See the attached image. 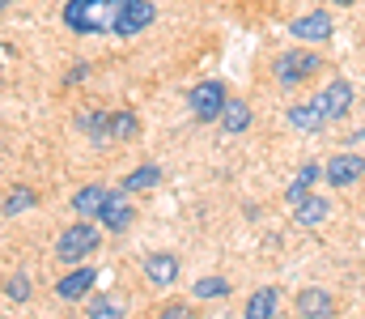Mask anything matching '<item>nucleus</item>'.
<instances>
[{
  "mask_svg": "<svg viewBox=\"0 0 365 319\" xmlns=\"http://www.w3.org/2000/svg\"><path fill=\"white\" fill-rule=\"evenodd\" d=\"M119 9H123V0H68L60 9V17L73 34H115Z\"/></svg>",
  "mask_w": 365,
  "mask_h": 319,
  "instance_id": "f257e3e1",
  "label": "nucleus"
},
{
  "mask_svg": "<svg viewBox=\"0 0 365 319\" xmlns=\"http://www.w3.org/2000/svg\"><path fill=\"white\" fill-rule=\"evenodd\" d=\"M102 221L98 217H81V221H73V226H64L60 230V238H56V260L60 264H86L93 251L102 247Z\"/></svg>",
  "mask_w": 365,
  "mask_h": 319,
  "instance_id": "f03ea898",
  "label": "nucleus"
},
{
  "mask_svg": "<svg viewBox=\"0 0 365 319\" xmlns=\"http://www.w3.org/2000/svg\"><path fill=\"white\" fill-rule=\"evenodd\" d=\"M225 103H230V90H225V81H217V77H204V81H195V86L187 90V111H191L195 123H217L221 111H225Z\"/></svg>",
  "mask_w": 365,
  "mask_h": 319,
  "instance_id": "7ed1b4c3",
  "label": "nucleus"
},
{
  "mask_svg": "<svg viewBox=\"0 0 365 319\" xmlns=\"http://www.w3.org/2000/svg\"><path fill=\"white\" fill-rule=\"evenodd\" d=\"M314 73H323V56L319 51H306V47H289V51H280L272 60V77L276 86H302L306 77H314Z\"/></svg>",
  "mask_w": 365,
  "mask_h": 319,
  "instance_id": "20e7f679",
  "label": "nucleus"
},
{
  "mask_svg": "<svg viewBox=\"0 0 365 319\" xmlns=\"http://www.w3.org/2000/svg\"><path fill=\"white\" fill-rule=\"evenodd\" d=\"M314 103H319V111H323L327 119H344V115L353 111V103H357V90H353L349 77H331V81L314 94Z\"/></svg>",
  "mask_w": 365,
  "mask_h": 319,
  "instance_id": "39448f33",
  "label": "nucleus"
},
{
  "mask_svg": "<svg viewBox=\"0 0 365 319\" xmlns=\"http://www.w3.org/2000/svg\"><path fill=\"white\" fill-rule=\"evenodd\" d=\"M331 13L327 9H310V13H302V17H293L289 21V39H297V43H327L331 39Z\"/></svg>",
  "mask_w": 365,
  "mask_h": 319,
  "instance_id": "423d86ee",
  "label": "nucleus"
},
{
  "mask_svg": "<svg viewBox=\"0 0 365 319\" xmlns=\"http://www.w3.org/2000/svg\"><path fill=\"white\" fill-rule=\"evenodd\" d=\"M323 179H327V188H353L357 179H365V158L357 153V149H353V153H336V158H327Z\"/></svg>",
  "mask_w": 365,
  "mask_h": 319,
  "instance_id": "0eeeda50",
  "label": "nucleus"
},
{
  "mask_svg": "<svg viewBox=\"0 0 365 319\" xmlns=\"http://www.w3.org/2000/svg\"><path fill=\"white\" fill-rule=\"evenodd\" d=\"M132 192H106V201H102V213H98V221L110 230V234H123L132 221H136V209H132V201H128Z\"/></svg>",
  "mask_w": 365,
  "mask_h": 319,
  "instance_id": "6e6552de",
  "label": "nucleus"
},
{
  "mask_svg": "<svg viewBox=\"0 0 365 319\" xmlns=\"http://www.w3.org/2000/svg\"><path fill=\"white\" fill-rule=\"evenodd\" d=\"M153 17H158V9H153L149 0H123L115 34H119V39H136L140 30H149V26H153Z\"/></svg>",
  "mask_w": 365,
  "mask_h": 319,
  "instance_id": "1a4fd4ad",
  "label": "nucleus"
},
{
  "mask_svg": "<svg viewBox=\"0 0 365 319\" xmlns=\"http://www.w3.org/2000/svg\"><path fill=\"white\" fill-rule=\"evenodd\" d=\"M140 273H145V281H149V285L170 290V285L179 281V255H175V251H153V255H145Z\"/></svg>",
  "mask_w": 365,
  "mask_h": 319,
  "instance_id": "9d476101",
  "label": "nucleus"
},
{
  "mask_svg": "<svg viewBox=\"0 0 365 319\" xmlns=\"http://www.w3.org/2000/svg\"><path fill=\"white\" fill-rule=\"evenodd\" d=\"M93 281H98V268L77 264L68 277H60V281H56V294H60L64 303H86V294L93 290Z\"/></svg>",
  "mask_w": 365,
  "mask_h": 319,
  "instance_id": "9b49d317",
  "label": "nucleus"
},
{
  "mask_svg": "<svg viewBox=\"0 0 365 319\" xmlns=\"http://www.w3.org/2000/svg\"><path fill=\"white\" fill-rule=\"evenodd\" d=\"M293 307H297V315H306V319H323V315L336 311V298H331L327 290H319V285H306V290L293 298Z\"/></svg>",
  "mask_w": 365,
  "mask_h": 319,
  "instance_id": "f8f14e48",
  "label": "nucleus"
},
{
  "mask_svg": "<svg viewBox=\"0 0 365 319\" xmlns=\"http://www.w3.org/2000/svg\"><path fill=\"white\" fill-rule=\"evenodd\" d=\"M327 213H331V201H327V196H306V201L293 205V221H297V226H323Z\"/></svg>",
  "mask_w": 365,
  "mask_h": 319,
  "instance_id": "ddd939ff",
  "label": "nucleus"
},
{
  "mask_svg": "<svg viewBox=\"0 0 365 319\" xmlns=\"http://www.w3.org/2000/svg\"><path fill=\"white\" fill-rule=\"evenodd\" d=\"M323 123H327V115L319 111V103L289 106V128H297V132H323Z\"/></svg>",
  "mask_w": 365,
  "mask_h": 319,
  "instance_id": "4468645a",
  "label": "nucleus"
},
{
  "mask_svg": "<svg viewBox=\"0 0 365 319\" xmlns=\"http://www.w3.org/2000/svg\"><path fill=\"white\" fill-rule=\"evenodd\" d=\"M319 175H323V166H319V162H306V166L293 175V183L284 188V201H289V209H293L297 201H306V196H310V188H314V179H319Z\"/></svg>",
  "mask_w": 365,
  "mask_h": 319,
  "instance_id": "2eb2a0df",
  "label": "nucleus"
},
{
  "mask_svg": "<svg viewBox=\"0 0 365 319\" xmlns=\"http://www.w3.org/2000/svg\"><path fill=\"white\" fill-rule=\"evenodd\" d=\"M276 307H280L276 285H264V290H255V294L247 298V319H272Z\"/></svg>",
  "mask_w": 365,
  "mask_h": 319,
  "instance_id": "dca6fc26",
  "label": "nucleus"
},
{
  "mask_svg": "<svg viewBox=\"0 0 365 319\" xmlns=\"http://www.w3.org/2000/svg\"><path fill=\"white\" fill-rule=\"evenodd\" d=\"M221 128H225L230 136L247 132V128H251V106L242 103V98H230V103H225V111H221Z\"/></svg>",
  "mask_w": 365,
  "mask_h": 319,
  "instance_id": "f3484780",
  "label": "nucleus"
},
{
  "mask_svg": "<svg viewBox=\"0 0 365 319\" xmlns=\"http://www.w3.org/2000/svg\"><path fill=\"white\" fill-rule=\"evenodd\" d=\"M158 183H162V166H153V162H145V166H136V171H132V175H128V179L119 183V188L136 196V192H149V188H158Z\"/></svg>",
  "mask_w": 365,
  "mask_h": 319,
  "instance_id": "a211bd4d",
  "label": "nucleus"
},
{
  "mask_svg": "<svg viewBox=\"0 0 365 319\" xmlns=\"http://www.w3.org/2000/svg\"><path fill=\"white\" fill-rule=\"evenodd\" d=\"M77 128L90 136L98 149H102V145H110V132H106V111H81V115H77Z\"/></svg>",
  "mask_w": 365,
  "mask_h": 319,
  "instance_id": "6ab92c4d",
  "label": "nucleus"
},
{
  "mask_svg": "<svg viewBox=\"0 0 365 319\" xmlns=\"http://www.w3.org/2000/svg\"><path fill=\"white\" fill-rule=\"evenodd\" d=\"M106 132H110V141H132L140 132V123L132 111H106Z\"/></svg>",
  "mask_w": 365,
  "mask_h": 319,
  "instance_id": "aec40b11",
  "label": "nucleus"
},
{
  "mask_svg": "<svg viewBox=\"0 0 365 319\" xmlns=\"http://www.w3.org/2000/svg\"><path fill=\"white\" fill-rule=\"evenodd\" d=\"M102 201H106V188H81V192H73V213H81V217H98L102 213Z\"/></svg>",
  "mask_w": 365,
  "mask_h": 319,
  "instance_id": "412c9836",
  "label": "nucleus"
},
{
  "mask_svg": "<svg viewBox=\"0 0 365 319\" xmlns=\"http://www.w3.org/2000/svg\"><path fill=\"white\" fill-rule=\"evenodd\" d=\"M38 205V196L30 192V188H13L9 196H4V217H21V213H30Z\"/></svg>",
  "mask_w": 365,
  "mask_h": 319,
  "instance_id": "4be33fe9",
  "label": "nucleus"
},
{
  "mask_svg": "<svg viewBox=\"0 0 365 319\" xmlns=\"http://www.w3.org/2000/svg\"><path fill=\"white\" fill-rule=\"evenodd\" d=\"M191 294L204 298V303H208V298H225V294H230V281H225V277H200V281L191 285Z\"/></svg>",
  "mask_w": 365,
  "mask_h": 319,
  "instance_id": "5701e85b",
  "label": "nucleus"
},
{
  "mask_svg": "<svg viewBox=\"0 0 365 319\" xmlns=\"http://www.w3.org/2000/svg\"><path fill=\"white\" fill-rule=\"evenodd\" d=\"M4 298L9 303H30V277L26 273H9L4 277Z\"/></svg>",
  "mask_w": 365,
  "mask_h": 319,
  "instance_id": "b1692460",
  "label": "nucleus"
},
{
  "mask_svg": "<svg viewBox=\"0 0 365 319\" xmlns=\"http://www.w3.org/2000/svg\"><path fill=\"white\" fill-rule=\"evenodd\" d=\"M86 315L115 319V315H123V303H115V298H90V303H86Z\"/></svg>",
  "mask_w": 365,
  "mask_h": 319,
  "instance_id": "393cba45",
  "label": "nucleus"
},
{
  "mask_svg": "<svg viewBox=\"0 0 365 319\" xmlns=\"http://www.w3.org/2000/svg\"><path fill=\"white\" fill-rule=\"evenodd\" d=\"M86 77H90V64H73L64 81H68V86H77V81H86Z\"/></svg>",
  "mask_w": 365,
  "mask_h": 319,
  "instance_id": "a878e982",
  "label": "nucleus"
},
{
  "mask_svg": "<svg viewBox=\"0 0 365 319\" xmlns=\"http://www.w3.org/2000/svg\"><path fill=\"white\" fill-rule=\"evenodd\" d=\"M162 315L166 319H182V315H191V311H187V303H170V307H162Z\"/></svg>",
  "mask_w": 365,
  "mask_h": 319,
  "instance_id": "bb28decb",
  "label": "nucleus"
},
{
  "mask_svg": "<svg viewBox=\"0 0 365 319\" xmlns=\"http://www.w3.org/2000/svg\"><path fill=\"white\" fill-rule=\"evenodd\" d=\"M349 145H357V149H365V123L357 128V132H353V136H349Z\"/></svg>",
  "mask_w": 365,
  "mask_h": 319,
  "instance_id": "cd10ccee",
  "label": "nucleus"
},
{
  "mask_svg": "<svg viewBox=\"0 0 365 319\" xmlns=\"http://www.w3.org/2000/svg\"><path fill=\"white\" fill-rule=\"evenodd\" d=\"M331 4H336V9H349V4H353V0H331Z\"/></svg>",
  "mask_w": 365,
  "mask_h": 319,
  "instance_id": "c85d7f7f",
  "label": "nucleus"
},
{
  "mask_svg": "<svg viewBox=\"0 0 365 319\" xmlns=\"http://www.w3.org/2000/svg\"><path fill=\"white\" fill-rule=\"evenodd\" d=\"M9 4H13V0H4V9H9Z\"/></svg>",
  "mask_w": 365,
  "mask_h": 319,
  "instance_id": "c756f323",
  "label": "nucleus"
}]
</instances>
